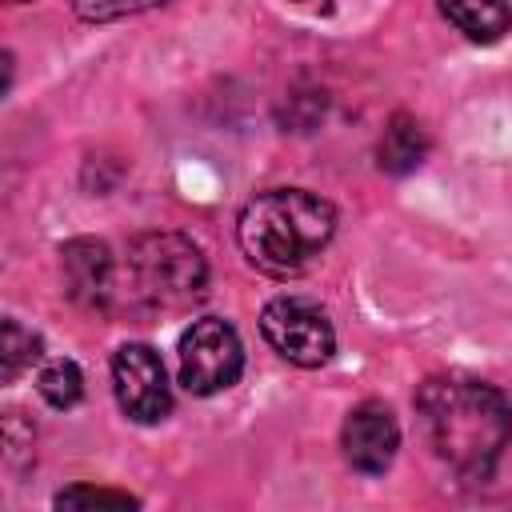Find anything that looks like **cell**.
<instances>
[{
  "mask_svg": "<svg viewBox=\"0 0 512 512\" xmlns=\"http://www.w3.org/2000/svg\"><path fill=\"white\" fill-rule=\"evenodd\" d=\"M416 424L436 460L464 480H484L512 436V408L484 380L432 376L416 392Z\"/></svg>",
  "mask_w": 512,
  "mask_h": 512,
  "instance_id": "cell-1",
  "label": "cell"
},
{
  "mask_svg": "<svg viewBox=\"0 0 512 512\" xmlns=\"http://www.w3.org/2000/svg\"><path fill=\"white\" fill-rule=\"evenodd\" d=\"M332 232H336L332 204L304 188L260 192L256 200L244 204L236 224L244 256L272 276H292L308 268L320 256V248L332 240Z\"/></svg>",
  "mask_w": 512,
  "mask_h": 512,
  "instance_id": "cell-2",
  "label": "cell"
},
{
  "mask_svg": "<svg viewBox=\"0 0 512 512\" xmlns=\"http://www.w3.org/2000/svg\"><path fill=\"white\" fill-rule=\"evenodd\" d=\"M128 296L152 312H176L204 296L208 264L200 248L176 232H148L128 244Z\"/></svg>",
  "mask_w": 512,
  "mask_h": 512,
  "instance_id": "cell-3",
  "label": "cell"
},
{
  "mask_svg": "<svg viewBox=\"0 0 512 512\" xmlns=\"http://www.w3.org/2000/svg\"><path fill=\"white\" fill-rule=\"evenodd\" d=\"M244 368V348L232 324L204 316L180 336V384L196 396H212L236 384Z\"/></svg>",
  "mask_w": 512,
  "mask_h": 512,
  "instance_id": "cell-4",
  "label": "cell"
},
{
  "mask_svg": "<svg viewBox=\"0 0 512 512\" xmlns=\"http://www.w3.org/2000/svg\"><path fill=\"white\" fill-rule=\"evenodd\" d=\"M260 332L288 364H300V368H320L336 348L332 320L324 316L320 304H312L304 296H280V300L264 304Z\"/></svg>",
  "mask_w": 512,
  "mask_h": 512,
  "instance_id": "cell-5",
  "label": "cell"
},
{
  "mask_svg": "<svg viewBox=\"0 0 512 512\" xmlns=\"http://www.w3.org/2000/svg\"><path fill=\"white\" fill-rule=\"evenodd\" d=\"M112 388H116L120 408L136 424H156L172 408L164 360L148 344H124V348H116V356H112Z\"/></svg>",
  "mask_w": 512,
  "mask_h": 512,
  "instance_id": "cell-6",
  "label": "cell"
},
{
  "mask_svg": "<svg viewBox=\"0 0 512 512\" xmlns=\"http://www.w3.org/2000/svg\"><path fill=\"white\" fill-rule=\"evenodd\" d=\"M340 440H344V460H348L356 472L380 476V472L392 464L396 448H400V428H396V416H392L388 404L364 400V404H356V408L348 412Z\"/></svg>",
  "mask_w": 512,
  "mask_h": 512,
  "instance_id": "cell-7",
  "label": "cell"
},
{
  "mask_svg": "<svg viewBox=\"0 0 512 512\" xmlns=\"http://www.w3.org/2000/svg\"><path fill=\"white\" fill-rule=\"evenodd\" d=\"M60 276H64L68 296L84 308H108L116 292L112 256L100 240H68L60 248Z\"/></svg>",
  "mask_w": 512,
  "mask_h": 512,
  "instance_id": "cell-8",
  "label": "cell"
},
{
  "mask_svg": "<svg viewBox=\"0 0 512 512\" xmlns=\"http://www.w3.org/2000/svg\"><path fill=\"white\" fill-rule=\"evenodd\" d=\"M376 156H380V168L384 172L404 176V172H412V168L424 164V156H428V132L420 128V120H412V116L400 112V116L388 120Z\"/></svg>",
  "mask_w": 512,
  "mask_h": 512,
  "instance_id": "cell-9",
  "label": "cell"
},
{
  "mask_svg": "<svg viewBox=\"0 0 512 512\" xmlns=\"http://www.w3.org/2000/svg\"><path fill=\"white\" fill-rule=\"evenodd\" d=\"M444 16L468 40H500L512 28V0H440Z\"/></svg>",
  "mask_w": 512,
  "mask_h": 512,
  "instance_id": "cell-10",
  "label": "cell"
},
{
  "mask_svg": "<svg viewBox=\"0 0 512 512\" xmlns=\"http://www.w3.org/2000/svg\"><path fill=\"white\" fill-rule=\"evenodd\" d=\"M36 360H40V336L28 332L20 320H4V332H0V380L12 384Z\"/></svg>",
  "mask_w": 512,
  "mask_h": 512,
  "instance_id": "cell-11",
  "label": "cell"
},
{
  "mask_svg": "<svg viewBox=\"0 0 512 512\" xmlns=\"http://www.w3.org/2000/svg\"><path fill=\"white\" fill-rule=\"evenodd\" d=\"M36 388H40V396H44L52 408H72V404L80 400V392H84V376H80V368H76L72 360H52V364L40 372Z\"/></svg>",
  "mask_w": 512,
  "mask_h": 512,
  "instance_id": "cell-12",
  "label": "cell"
},
{
  "mask_svg": "<svg viewBox=\"0 0 512 512\" xmlns=\"http://www.w3.org/2000/svg\"><path fill=\"white\" fill-rule=\"evenodd\" d=\"M56 508H136V496L76 484V488H64V492L56 496Z\"/></svg>",
  "mask_w": 512,
  "mask_h": 512,
  "instance_id": "cell-13",
  "label": "cell"
},
{
  "mask_svg": "<svg viewBox=\"0 0 512 512\" xmlns=\"http://www.w3.org/2000/svg\"><path fill=\"white\" fill-rule=\"evenodd\" d=\"M156 4H164V0H72L76 16H80V20H92V24L120 20V16H132V12L156 8Z\"/></svg>",
  "mask_w": 512,
  "mask_h": 512,
  "instance_id": "cell-14",
  "label": "cell"
}]
</instances>
